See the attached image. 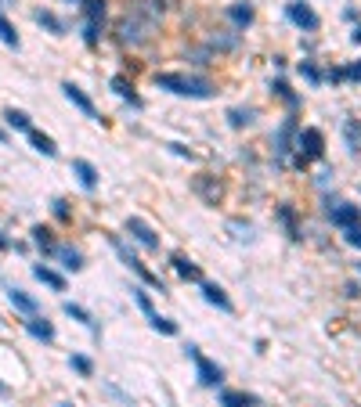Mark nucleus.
<instances>
[{
  "label": "nucleus",
  "mask_w": 361,
  "mask_h": 407,
  "mask_svg": "<svg viewBox=\"0 0 361 407\" xmlns=\"http://www.w3.org/2000/svg\"><path fill=\"white\" fill-rule=\"evenodd\" d=\"M163 8H166V0H130L127 11L116 22V44L130 51L152 44L163 22Z\"/></svg>",
  "instance_id": "nucleus-1"
},
{
  "label": "nucleus",
  "mask_w": 361,
  "mask_h": 407,
  "mask_svg": "<svg viewBox=\"0 0 361 407\" xmlns=\"http://www.w3.org/2000/svg\"><path fill=\"white\" fill-rule=\"evenodd\" d=\"M156 87L177 94V98H214V83L202 80V76H180V73H159L156 76Z\"/></svg>",
  "instance_id": "nucleus-2"
},
{
  "label": "nucleus",
  "mask_w": 361,
  "mask_h": 407,
  "mask_svg": "<svg viewBox=\"0 0 361 407\" xmlns=\"http://www.w3.org/2000/svg\"><path fill=\"white\" fill-rule=\"evenodd\" d=\"M296 148H300L296 166H307V163H314V159H322V155H325V134L318 127L296 130Z\"/></svg>",
  "instance_id": "nucleus-3"
},
{
  "label": "nucleus",
  "mask_w": 361,
  "mask_h": 407,
  "mask_svg": "<svg viewBox=\"0 0 361 407\" xmlns=\"http://www.w3.org/2000/svg\"><path fill=\"white\" fill-rule=\"evenodd\" d=\"M109 245L116 249V253H119V260H123V263H127V267H130V270H134L141 281H145V285H152V289L166 292V289H163V281H159V274H152V270H148V267H145V263H141V260L130 253V249L123 245V238H119V234H109Z\"/></svg>",
  "instance_id": "nucleus-4"
},
{
  "label": "nucleus",
  "mask_w": 361,
  "mask_h": 407,
  "mask_svg": "<svg viewBox=\"0 0 361 407\" xmlns=\"http://www.w3.org/2000/svg\"><path fill=\"white\" fill-rule=\"evenodd\" d=\"M185 353L192 357V364H195V375H199V382L202 386H221V379H224V371L214 364V361H209L199 346H192V342H188V346H185Z\"/></svg>",
  "instance_id": "nucleus-5"
},
{
  "label": "nucleus",
  "mask_w": 361,
  "mask_h": 407,
  "mask_svg": "<svg viewBox=\"0 0 361 407\" xmlns=\"http://www.w3.org/2000/svg\"><path fill=\"white\" fill-rule=\"evenodd\" d=\"M130 292H134V303L141 306V314L148 318V325H152L159 335H177V325H173L170 318H159V314H156V306H152V296H148L145 289H130Z\"/></svg>",
  "instance_id": "nucleus-6"
},
{
  "label": "nucleus",
  "mask_w": 361,
  "mask_h": 407,
  "mask_svg": "<svg viewBox=\"0 0 361 407\" xmlns=\"http://www.w3.org/2000/svg\"><path fill=\"white\" fill-rule=\"evenodd\" d=\"M127 234L141 249H148V253H159V234L152 231V224H148V220H141V216H127Z\"/></svg>",
  "instance_id": "nucleus-7"
},
{
  "label": "nucleus",
  "mask_w": 361,
  "mask_h": 407,
  "mask_svg": "<svg viewBox=\"0 0 361 407\" xmlns=\"http://www.w3.org/2000/svg\"><path fill=\"white\" fill-rule=\"evenodd\" d=\"M286 15H289V22H293L296 29H304V33H314V29L322 25V18L314 15V8H307L304 0H293V4L286 8Z\"/></svg>",
  "instance_id": "nucleus-8"
},
{
  "label": "nucleus",
  "mask_w": 361,
  "mask_h": 407,
  "mask_svg": "<svg viewBox=\"0 0 361 407\" xmlns=\"http://www.w3.org/2000/svg\"><path fill=\"white\" fill-rule=\"evenodd\" d=\"M329 220H333L336 227H357L361 224V209L357 206H347V202H336V206H329Z\"/></svg>",
  "instance_id": "nucleus-9"
},
{
  "label": "nucleus",
  "mask_w": 361,
  "mask_h": 407,
  "mask_svg": "<svg viewBox=\"0 0 361 407\" xmlns=\"http://www.w3.org/2000/svg\"><path fill=\"white\" fill-rule=\"evenodd\" d=\"M293 137H296V115H289L282 127H279V134H275V155H279V163H286L289 159V151H293Z\"/></svg>",
  "instance_id": "nucleus-10"
},
{
  "label": "nucleus",
  "mask_w": 361,
  "mask_h": 407,
  "mask_svg": "<svg viewBox=\"0 0 361 407\" xmlns=\"http://www.w3.org/2000/svg\"><path fill=\"white\" fill-rule=\"evenodd\" d=\"M192 187H195V195H199L202 202H209V206H217V202H221V195H224L221 180H217V177H206V173H202V177H195V180H192Z\"/></svg>",
  "instance_id": "nucleus-11"
},
{
  "label": "nucleus",
  "mask_w": 361,
  "mask_h": 407,
  "mask_svg": "<svg viewBox=\"0 0 361 407\" xmlns=\"http://www.w3.org/2000/svg\"><path fill=\"white\" fill-rule=\"evenodd\" d=\"M8 299H11V306H15V310H22L25 318H37V314H40V303H37L33 296H29L25 289H8Z\"/></svg>",
  "instance_id": "nucleus-12"
},
{
  "label": "nucleus",
  "mask_w": 361,
  "mask_h": 407,
  "mask_svg": "<svg viewBox=\"0 0 361 407\" xmlns=\"http://www.w3.org/2000/svg\"><path fill=\"white\" fill-rule=\"evenodd\" d=\"M62 90H66V98H69V101H73V105H76V108H80L87 119H98V108H94V101H90V98H87V94H83L76 83H66Z\"/></svg>",
  "instance_id": "nucleus-13"
},
{
  "label": "nucleus",
  "mask_w": 361,
  "mask_h": 407,
  "mask_svg": "<svg viewBox=\"0 0 361 407\" xmlns=\"http://www.w3.org/2000/svg\"><path fill=\"white\" fill-rule=\"evenodd\" d=\"M73 173H76V180H80L83 192H94V187H98V170L90 166L87 159H73Z\"/></svg>",
  "instance_id": "nucleus-14"
},
{
  "label": "nucleus",
  "mask_w": 361,
  "mask_h": 407,
  "mask_svg": "<svg viewBox=\"0 0 361 407\" xmlns=\"http://www.w3.org/2000/svg\"><path fill=\"white\" fill-rule=\"evenodd\" d=\"M202 299H206L209 306L224 310V314H231V299L224 296V289H221V285H214V281H202Z\"/></svg>",
  "instance_id": "nucleus-15"
},
{
  "label": "nucleus",
  "mask_w": 361,
  "mask_h": 407,
  "mask_svg": "<svg viewBox=\"0 0 361 407\" xmlns=\"http://www.w3.org/2000/svg\"><path fill=\"white\" fill-rule=\"evenodd\" d=\"M238 40H243V37H238L235 29H217V33L206 40V47H209V51H235Z\"/></svg>",
  "instance_id": "nucleus-16"
},
{
  "label": "nucleus",
  "mask_w": 361,
  "mask_h": 407,
  "mask_svg": "<svg viewBox=\"0 0 361 407\" xmlns=\"http://www.w3.org/2000/svg\"><path fill=\"white\" fill-rule=\"evenodd\" d=\"M25 332L33 335V339H40V342H54V325L47 321V318H25Z\"/></svg>",
  "instance_id": "nucleus-17"
},
{
  "label": "nucleus",
  "mask_w": 361,
  "mask_h": 407,
  "mask_svg": "<svg viewBox=\"0 0 361 407\" xmlns=\"http://www.w3.org/2000/svg\"><path fill=\"white\" fill-rule=\"evenodd\" d=\"M54 256L62 260L66 270H83V253H80V249H73V245H54Z\"/></svg>",
  "instance_id": "nucleus-18"
},
{
  "label": "nucleus",
  "mask_w": 361,
  "mask_h": 407,
  "mask_svg": "<svg viewBox=\"0 0 361 407\" xmlns=\"http://www.w3.org/2000/svg\"><path fill=\"white\" fill-rule=\"evenodd\" d=\"M33 277H37V281H44V285H51L54 292H66V277L58 274V270H51V267H44V263H37V267H33Z\"/></svg>",
  "instance_id": "nucleus-19"
},
{
  "label": "nucleus",
  "mask_w": 361,
  "mask_h": 407,
  "mask_svg": "<svg viewBox=\"0 0 361 407\" xmlns=\"http://www.w3.org/2000/svg\"><path fill=\"white\" fill-rule=\"evenodd\" d=\"M228 18H231L238 29H246V25L253 22V4H246V0H238V4H231V8H228Z\"/></svg>",
  "instance_id": "nucleus-20"
},
{
  "label": "nucleus",
  "mask_w": 361,
  "mask_h": 407,
  "mask_svg": "<svg viewBox=\"0 0 361 407\" xmlns=\"http://www.w3.org/2000/svg\"><path fill=\"white\" fill-rule=\"evenodd\" d=\"M257 119V108H243V105H235V108H228V123L235 130H243V127H250V123Z\"/></svg>",
  "instance_id": "nucleus-21"
},
{
  "label": "nucleus",
  "mask_w": 361,
  "mask_h": 407,
  "mask_svg": "<svg viewBox=\"0 0 361 407\" xmlns=\"http://www.w3.org/2000/svg\"><path fill=\"white\" fill-rule=\"evenodd\" d=\"M29 144H33L40 155H47V159H54V155H58V144L47 134H40V130H29Z\"/></svg>",
  "instance_id": "nucleus-22"
},
{
  "label": "nucleus",
  "mask_w": 361,
  "mask_h": 407,
  "mask_svg": "<svg viewBox=\"0 0 361 407\" xmlns=\"http://www.w3.org/2000/svg\"><path fill=\"white\" fill-rule=\"evenodd\" d=\"M33 18H37V22H40L44 29H51V33H54V37H62V33H66V22H62V18H58L54 11H47V8H40V11L33 15Z\"/></svg>",
  "instance_id": "nucleus-23"
},
{
  "label": "nucleus",
  "mask_w": 361,
  "mask_h": 407,
  "mask_svg": "<svg viewBox=\"0 0 361 407\" xmlns=\"http://www.w3.org/2000/svg\"><path fill=\"white\" fill-rule=\"evenodd\" d=\"M116 94H119V98H123V101H130L134 108H141V98H137V94H134V87L123 80V76H112V83H109Z\"/></svg>",
  "instance_id": "nucleus-24"
},
{
  "label": "nucleus",
  "mask_w": 361,
  "mask_h": 407,
  "mask_svg": "<svg viewBox=\"0 0 361 407\" xmlns=\"http://www.w3.org/2000/svg\"><path fill=\"white\" fill-rule=\"evenodd\" d=\"M279 220H282V227L289 231V238L296 242V238H300V224H296V209H293L289 202H286V206H279Z\"/></svg>",
  "instance_id": "nucleus-25"
},
{
  "label": "nucleus",
  "mask_w": 361,
  "mask_h": 407,
  "mask_svg": "<svg viewBox=\"0 0 361 407\" xmlns=\"http://www.w3.org/2000/svg\"><path fill=\"white\" fill-rule=\"evenodd\" d=\"M33 245L40 249L44 256H54V238H51V231H47L44 224H37V227H33Z\"/></svg>",
  "instance_id": "nucleus-26"
},
{
  "label": "nucleus",
  "mask_w": 361,
  "mask_h": 407,
  "mask_svg": "<svg viewBox=\"0 0 361 407\" xmlns=\"http://www.w3.org/2000/svg\"><path fill=\"white\" fill-rule=\"evenodd\" d=\"M257 400L250 393H238V389H224L221 393V407H253Z\"/></svg>",
  "instance_id": "nucleus-27"
},
{
  "label": "nucleus",
  "mask_w": 361,
  "mask_h": 407,
  "mask_svg": "<svg viewBox=\"0 0 361 407\" xmlns=\"http://www.w3.org/2000/svg\"><path fill=\"white\" fill-rule=\"evenodd\" d=\"M173 270L185 277V281H202V270H199L192 260H185V256H173Z\"/></svg>",
  "instance_id": "nucleus-28"
},
{
  "label": "nucleus",
  "mask_w": 361,
  "mask_h": 407,
  "mask_svg": "<svg viewBox=\"0 0 361 407\" xmlns=\"http://www.w3.org/2000/svg\"><path fill=\"white\" fill-rule=\"evenodd\" d=\"M62 310H66V314H69L73 321H80V325H87L90 332H98V325H94V318H90V314H87V310H83V306H76V303H62Z\"/></svg>",
  "instance_id": "nucleus-29"
},
{
  "label": "nucleus",
  "mask_w": 361,
  "mask_h": 407,
  "mask_svg": "<svg viewBox=\"0 0 361 407\" xmlns=\"http://www.w3.org/2000/svg\"><path fill=\"white\" fill-rule=\"evenodd\" d=\"M4 119H8V127H11V130H22V134H29V130H33V123H29V115H25V112H18V108H8V115H4Z\"/></svg>",
  "instance_id": "nucleus-30"
},
{
  "label": "nucleus",
  "mask_w": 361,
  "mask_h": 407,
  "mask_svg": "<svg viewBox=\"0 0 361 407\" xmlns=\"http://www.w3.org/2000/svg\"><path fill=\"white\" fill-rule=\"evenodd\" d=\"M83 15H87V22L102 25V18H105V0H83Z\"/></svg>",
  "instance_id": "nucleus-31"
},
{
  "label": "nucleus",
  "mask_w": 361,
  "mask_h": 407,
  "mask_svg": "<svg viewBox=\"0 0 361 407\" xmlns=\"http://www.w3.org/2000/svg\"><path fill=\"white\" fill-rule=\"evenodd\" d=\"M271 90H275V94H279V98H282L289 108H296V105H300V98L289 90V83H286V80H275V83H271Z\"/></svg>",
  "instance_id": "nucleus-32"
},
{
  "label": "nucleus",
  "mask_w": 361,
  "mask_h": 407,
  "mask_svg": "<svg viewBox=\"0 0 361 407\" xmlns=\"http://www.w3.org/2000/svg\"><path fill=\"white\" fill-rule=\"evenodd\" d=\"M0 40H4L8 47H15V51H18V33H15V25H11L4 15H0Z\"/></svg>",
  "instance_id": "nucleus-33"
},
{
  "label": "nucleus",
  "mask_w": 361,
  "mask_h": 407,
  "mask_svg": "<svg viewBox=\"0 0 361 407\" xmlns=\"http://www.w3.org/2000/svg\"><path fill=\"white\" fill-rule=\"evenodd\" d=\"M98 40H102V25L87 22V25H83V44H87V47H98Z\"/></svg>",
  "instance_id": "nucleus-34"
},
{
  "label": "nucleus",
  "mask_w": 361,
  "mask_h": 407,
  "mask_svg": "<svg viewBox=\"0 0 361 407\" xmlns=\"http://www.w3.org/2000/svg\"><path fill=\"white\" fill-rule=\"evenodd\" d=\"M69 364H73L80 375H90V371H94V364H90V357H83V353H73V357H69Z\"/></svg>",
  "instance_id": "nucleus-35"
},
{
  "label": "nucleus",
  "mask_w": 361,
  "mask_h": 407,
  "mask_svg": "<svg viewBox=\"0 0 361 407\" xmlns=\"http://www.w3.org/2000/svg\"><path fill=\"white\" fill-rule=\"evenodd\" d=\"M300 76H304L307 83H322V73H318V65H311V61H304V65H300Z\"/></svg>",
  "instance_id": "nucleus-36"
},
{
  "label": "nucleus",
  "mask_w": 361,
  "mask_h": 407,
  "mask_svg": "<svg viewBox=\"0 0 361 407\" xmlns=\"http://www.w3.org/2000/svg\"><path fill=\"white\" fill-rule=\"evenodd\" d=\"M343 242L354 245V249H361V224H357V227H347V231H343Z\"/></svg>",
  "instance_id": "nucleus-37"
},
{
  "label": "nucleus",
  "mask_w": 361,
  "mask_h": 407,
  "mask_svg": "<svg viewBox=\"0 0 361 407\" xmlns=\"http://www.w3.org/2000/svg\"><path fill=\"white\" fill-rule=\"evenodd\" d=\"M357 137H361L357 123H347V144H350V151H357Z\"/></svg>",
  "instance_id": "nucleus-38"
},
{
  "label": "nucleus",
  "mask_w": 361,
  "mask_h": 407,
  "mask_svg": "<svg viewBox=\"0 0 361 407\" xmlns=\"http://www.w3.org/2000/svg\"><path fill=\"white\" fill-rule=\"evenodd\" d=\"M54 216H58V220H69V206H66V199H54Z\"/></svg>",
  "instance_id": "nucleus-39"
},
{
  "label": "nucleus",
  "mask_w": 361,
  "mask_h": 407,
  "mask_svg": "<svg viewBox=\"0 0 361 407\" xmlns=\"http://www.w3.org/2000/svg\"><path fill=\"white\" fill-rule=\"evenodd\" d=\"M350 80H361V61H357V65H350Z\"/></svg>",
  "instance_id": "nucleus-40"
},
{
  "label": "nucleus",
  "mask_w": 361,
  "mask_h": 407,
  "mask_svg": "<svg viewBox=\"0 0 361 407\" xmlns=\"http://www.w3.org/2000/svg\"><path fill=\"white\" fill-rule=\"evenodd\" d=\"M4 249H11V242L4 238V231H0V253H4Z\"/></svg>",
  "instance_id": "nucleus-41"
},
{
  "label": "nucleus",
  "mask_w": 361,
  "mask_h": 407,
  "mask_svg": "<svg viewBox=\"0 0 361 407\" xmlns=\"http://www.w3.org/2000/svg\"><path fill=\"white\" fill-rule=\"evenodd\" d=\"M350 40H354V44H361V25H354V33H350Z\"/></svg>",
  "instance_id": "nucleus-42"
},
{
  "label": "nucleus",
  "mask_w": 361,
  "mask_h": 407,
  "mask_svg": "<svg viewBox=\"0 0 361 407\" xmlns=\"http://www.w3.org/2000/svg\"><path fill=\"white\" fill-rule=\"evenodd\" d=\"M8 4H15V0H0V8H8Z\"/></svg>",
  "instance_id": "nucleus-43"
},
{
  "label": "nucleus",
  "mask_w": 361,
  "mask_h": 407,
  "mask_svg": "<svg viewBox=\"0 0 361 407\" xmlns=\"http://www.w3.org/2000/svg\"><path fill=\"white\" fill-rule=\"evenodd\" d=\"M4 393H8V386H4V382H0V396H4Z\"/></svg>",
  "instance_id": "nucleus-44"
},
{
  "label": "nucleus",
  "mask_w": 361,
  "mask_h": 407,
  "mask_svg": "<svg viewBox=\"0 0 361 407\" xmlns=\"http://www.w3.org/2000/svg\"><path fill=\"white\" fill-rule=\"evenodd\" d=\"M0 141H8V134H4V130H0Z\"/></svg>",
  "instance_id": "nucleus-45"
},
{
  "label": "nucleus",
  "mask_w": 361,
  "mask_h": 407,
  "mask_svg": "<svg viewBox=\"0 0 361 407\" xmlns=\"http://www.w3.org/2000/svg\"><path fill=\"white\" fill-rule=\"evenodd\" d=\"M69 4H73V0H69ZM76 4H83V0H76Z\"/></svg>",
  "instance_id": "nucleus-46"
},
{
  "label": "nucleus",
  "mask_w": 361,
  "mask_h": 407,
  "mask_svg": "<svg viewBox=\"0 0 361 407\" xmlns=\"http://www.w3.org/2000/svg\"><path fill=\"white\" fill-rule=\"evenodd\" d=\"M62 407H73V403H62Z\"/></svg>",
  "instance_id": "nucleus-47"
},
{
  "label": "nucleus",
  "mask_w": 361,
  "mask_h": 407,
  "mask_svg": "<svg viewBox=\"0 0 361 407\" xmlns=\"http://www.w3.org/2000/svg\"><path fill=\"white\" fill-rule=\"evenodd\" d=\"M357 274H361V263H357Z\"/></svg>",
  "instance_id": "nucleus-48"
}]
</instances>
